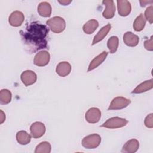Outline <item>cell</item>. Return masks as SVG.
I'll use <instances>...</instances> for the list:
<instances>
[{"label":"cell","mask_w":153,"mask_h":153,"mask_svg":"<svg viewBox=\"0 0 153 153\" xmlns=\"http://www.w3.org/2000/svg\"><path fill=\"white\" fill-rule=\"evenodd\" d=\"M146 23V20L142 14H140L136 17L133 23V28L137 32L142 30L145 27Z\"/></svg>","instance_id":"22"},{"label":"cell","mask_w":153,"mask_h":153,"mask_svg":"<svg viewBox=\"0 0 153 153\" xmlns=\"http://www.w3.org/2000/svg\"><path fill=\"white\" fill-rule=\"evenodd\" d=\"M101 117V112L97 108H91L85 113V120L91 124L97 123Z\"/></svg>","instance_id":"8"},{"label":"cell","mask_w":153,"mask_h":153,"mask_svg":"<svg viewBox=\"0 0 153 153\" xmlns=\"http://www.w3.org/2000/svg\"><path fill=\"white\" fill-rule=\"evenodd\" d=\"M117 2L118 11L121 16H127L130 13L131 7L129 1L126 0H118L117 1Z\"/></svg>","instance_id":"12"},{"label":"cell","mask_w":153,"mask_h":153,"mask_svg":"<svg viewBox=\"0 0 153 153\" xmlns=\"http://www.w3.org/2000/svg\"><path fill=\"white\" fill-rule=\"evenodd\" d=\"M153 2L152 1H140V5L142 7H145V5H146L147 4H152Z\"/></svg>","instance_id":"30"},{"label":"cell","mask_w":153,"mask_h":153,"mask_svg":"<svg viewBox=\"0 0 153 153\" xmlns=\"http://www.w3.org/2000/svg\"><path fill=\"white\" fill-rule=\"evenodd\" d=\"M103 4H105L106 8L102 13L103 16L107 19L112 18L115 13V5L112 0L103 1Z\"/></svg>","instance_id":"11"},{"label":"cell","mask_w":153,"mask_h":153,"mask_svg":"<svg viewBox=\"0 0 153 153\" xmlns=\"http://www.w3.org/2000/svg\"><path fill=\"white\" fill-rule=\"evenodd\" d=\"M72 2V1H68V0H63V1H59V2L63 5H69L71 2Z\"/></svg>","instance_id":"31"},{"label":"cell","mask_w":153,"mask_h":153,"mask_svg":"<svg viewBox=\"0 0 153 153\" xmlns=\"http://www.w3.org/2000/svg\"><path fill=\"white\" fill-rule=\"evenodd\" d=\"M130 103L131 101L130 99L121 96L116 97L112 100L108 108V110L121 109L127 107Z\"/></svg>","instance_id":"5"},{"label":"cell","mask_w":153,"mask_h":153,"mask_svg":"<svg viewBox=\"0 0 153 153\" xmlns=\"http://www.w3.org/2000/svg\"><path fill=\"white\" fill-rule=\"evenodd\" d=\"M111 25L109 23H108L106 26H103L98 32V33L94 36L93 40L92 45H94L95 44H97L99 42H100V41H102L107 35V34L111 30Z\"/></svg>","instance_id":"17"},{"label":"cell","mask_w":153,"mask_h":153,"mask_svg":"<svg viewBox=\"0 0 153 153\" xmlns=\"http://www.w3.org/2000/svg\"><path fill=\"white\" fill-rule=\"evenodd\" d=\"M153 87L152 79L145 81V82L141 83L137 85L132 91V93H141L145 92L149 90H151Z\"/></svg>","instance_id":"19"},{"label":"cell","mask_w":153,"mask_h":153,"mask_svg":"<svg viewBox=\"0 0 153 153\" xmlns=\"http://www.w3.org/2000/svg\"><path fill=\"white\" fill-rule=\"evenodd\" d=\"M21 80L26 86H29L34 84L37 79L36 74L32 71L26 70L21 74Z\"/></svg>","instance_id":"9"},{"label":"cell","mask_w":153,"mask_h":153,"mask_svg":"<svg viewBox=\"0 0 153 153\" xmlns=\"http://www.w3.org/2000/svg\"><path fill=\"white\" fill-rule=\"evenodd\" d=\"M118 43H119V40L117 36H111L108 40L107 46L111 53L113 54L117 51L118 47Z\"/></svg>","instance_id":"23"},{"label":"cell","mask_w":153,"mask_h":153,"mask_svg":"<svg viewBox=\"0 0 153 153\" xmlns=\"http://www.w3.org/2000/svg\"><path fill=\"white\" fill-rule=\"evenodd\" d=\"M123 41L128 46L135 47L139 43V37L131 32H127L123 36Z\"/></svg>","instance_id":"15"},{"label":"cell","mask_w":153,"mask_h":153,"mask_svg":"<svg viewBox=\"0 0 153 153\" xmlns=\"http://www.w3.org/2000/svg\"><path fill=\"white\" fill-rule=\"evenodd\" d=\"M30 131L33 138H39L44 134L45 127L44 124L41 122H35L30 126Z\"/></svg>","instance_id":"6"},{"label":"cell","mask_w":153,"mask_h":153,"mask_svg":"<svg viewBox=\"0 0 153 153\" xmlns=\"http://www.w3.org/2000/svg\"><path fill=\"white\" fill-rule=\"evenodd\" d=\"M99 26V23L94 19H91L86 22L83 26V30L87 34L93 33Z\"/></svg>","instance_id":"20"},{"label":"cell","mask_w":153,"mask_h":153,"mask_svg":"<svg viewBox=\"0 0 153 153\" xmlns=\"http://www.w3.org/2000/svg\"><path fill=\"white\" fill-rule=\"evenodd\" d=\"M46 24L53 32L57 33L62 32L66 27L65 20L59 16H55L50 19L46 22Z\"/></svg>","instance_id":"2"},{"label":"cell","mask_w":153,"mask_h":153,"mask_svg":"<svg viewBox=\"0 0 153 153\" xmlns=\"http://www.w3.org/2000/svg\"><path fill=\"white\" fill-rule=\"evenodd\" d=\"M49 60V53L47 51H41L35 55L33 63L35 65L38 66H44L48 63Z\"/></svg>","instance_id":"7"},{"label":"cell","mask_w":153,"mask_h":153,"mask_svg":"<svg viewBox=\"0 0 153 153\" xmlns=\"http://www.w3.org/2000/svg\"><path fill=\"white\" fill-rule=\"evenodd\" d=\"M107 55L108 53L106 51H103L101 54L96 56L94 59H93V60L90 63L87 71L89 72L98 67L106 59Z\"/></svg>","instance_id":"16"},{"label":"cell","mask_w":153,"mask_h":153,"mask_svg":"<svg viewBox=\"0 0 153 153\" xmlns=\"http://www.w3.org/2000/svg\"><path fill=\"white\" fill-rule=\"evenodd\" d=\"M25 20L23 14L19 11H13L10 16L8 22L10 25L14 27L20 26Z\"/></svg>","instance_id":"10"},{"label":"cell","mask_w":153,"mask_h":153,"mask_svg":"<svg viewBox=\"0 0 153 153\" xmlns=\"http://www.w3.org/2000/svg\"><path fill=\"white\" fill-rule=\"evenodd\" d=\"M11 100V93L7 89H2L0 91V102L1 104H8Z\"/></svg>","instance_id":"25"},{"label":"cell","mask_w":153,"mask_h":153,"mask_svg":"<svg viewBox=\"0 0 153 153\" xmlns=\"http://www.w3.org/2000/svg\"><path fill=\"white\" fill-rule=\"evenodd\" d=\"M101 142V137L98 134H92L85 136L82 140V145L87 149L97 148Z\"/></svg>","instance_id":"3"},{"label":"cell","mask_w":153,"mask_h":153,"mask_svg":"<svg viewBox=\"0 0 153 153\" xmlns=\"http://www.w3.org/2000/svg\"><path fill=\"white\" fill-rule=\"evenodd\" d=\"M16 139L19 143L21 145H27L30 142L31 136L26 131L22 130L17 133Z\"/></svg>","instance_id":"21"},{"label":"cell","mask_w":153,"mask_h":153,"mask_svg":"<svg viewBox=\"0 0 153 153\" xmlns=\"http://www.w3.org/2000/svg\"><path fill=\"white\" fill-rule=\"evenodd\" d=\"M38 12L42 17H50L51 14V7L47 2H42L38 6Z\"/></svg>","instance_id":"18"},{"label":"cell","mask_w":153,"mask_h":153,"mask_svg":"<svg viewBox=\"0 0 153 153\" xmlns=\"http://www.w3.org/2000/svg\"><path fill=\"white\" fill-rule=\"evenodd\" d=\"M51 151V145L49 142L44 141L38 145L35 148V153H49Z\"/></svg>","instance_id":"24"},{"label":"cell","mask_w":153,"mask_h":153,"mask_svg":"<svg viewBox=\"0 0 153 153\" xmlns=\"http://www.w3.org/2000/svg\"><path fill=\"white\" fill-rule=\"evenodd\" d=\"M127 123L128 121L126 119L115 117L108 119L101 126V127L108 128H118L125 126Z\"/></svg>","instance_id":"4"},{"label":"cell","mask_w":153,"mask_h":153,"mask_svg":"<svg viewBox=\"0 0 153 153\" xmlns=\"http://www.w3.org/2000/svg\"><path fill=\"white\" fill-rule=\"evenodd\" d=\"M71 71V66L68 62H60L56 69V73L60 76L64 77L69 74Z\"/></svg>","instance_id":"14"},{"label":"cell","mask_w":153,"mask_h":153,"mask_svg":"<svg viewBox=\"0 0 153 153\" xmlns=\"http://www.w3.org/2000/svg\"><path fill=\"white\" fill-rule=\"evenodd\" d=\"M139 147V141L135 139L128 140L123 146L121 152L127 153H134L137 151Z\"/></svg>","instance_id":"13"},{"label":"cell","mask_w":153,"mask_h":153,"mask_svg":"<svg viewBox=\"0 0 153 153\" xmlns=\"http://www.w3.org/2000/svg\"><path fill=\"white\" fill-rule=\"evenodd\" d=\"M0 117H1L0 124H2L5 120V113L2 110H0Z\"/></svg>","instance_id":"29"},{"label":"cell","mask_w":153,"mask_h":153,"mask_svg":"<svg viewBox=\"0 0 153 153\" xmlns=\"http://www.w3.org/2000/svg\"><path fill=\"white\" fill-rule=\"evenodd\" d=\"M152 10H153V6L151 5L150 7H148L145 11V18L150 23H152L153 22Z\"/></svg>","instance_id":"26"},{"label":"cell","mask_w":153,"mask_h":153,"mask_svg":"<svg viewBox=\"0 0 153 153\" xmlns=\"http://www.w3.org/2000/svg\"><path fill=\"white\" fill-rule=\"evenodd\" d=\"M144 46L145 48L149 50V51H152L153 50V41H152V36H151V38L149 39L146 40L144 42Z\"/></svg>","instance_id":"28"},{"label":"cell","mask_w":153,"mask_h":153,"mask_svg":"<svg viewBox=\"0 0 153 153\" xmlns=\"http://www.w3.org/2000/svg\"><path fill=\"white\" fill-rule=\"evenodd\" d=\"M48 29L38 22L31 23L25 31H20L21 37L29 50L32 52L47 47V36Z\"/></svg>","instance_id":"1"},{"label":"cell","mask_w":153,"mask_h":153,"mask_svg":"<svg viewBox=\"0 0 153 153\" xmlns=\"http://www.w3.org/2000/svg\"><path fill=\"white\" fill-rule=\"evenodd\" d=\"M152 115L153 114L152 113L149 114L148 115L146 116V117L145 119V121H144L145 125L147 127H148V128H152L153 127V122H152L153 117H152Z\"/></svg>","instance_id":"27"}]
</instances>
